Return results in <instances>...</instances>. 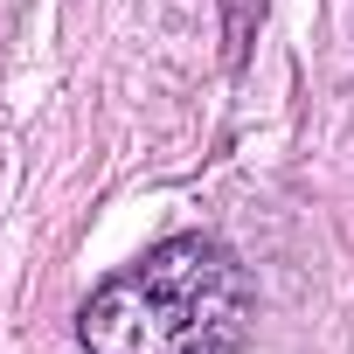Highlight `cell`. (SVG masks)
Wrapping results in <instances>:
<instances>
[{"instance_id":"cell-1","label":"cell","mask_w":354,"mask_h":354,"mask_svg":"<svg viewBox=\"0 0 354 354\" xmlns=\"http://www.w3.org/2000/svg\"><path fill=\"white\" fill-rule=\"evenodd\" d=\"M250 313V278L216 236H167L84 299L77 340L84 354H243Z\"/></svg>"}]
</instances>
